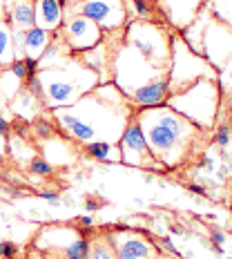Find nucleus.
Here are the masks:
<instances>
[{
  "instance_id": "39448f33",
  "label": "nucleus",
  "mask_w": 232,
  "mask_h": 259,
  "mask_svg": "<svg viewBox=\"0 0 232 259\" xmlns=\"http://www.w3.org/2000/svg\"><path fill=\"white\" fill-rule=\"evenodd\" d=\"M221 101H223V96H221L217 80L201 78L197 83H192L190 88L170 94L165 105H170L174 112L185 116L199 130L210 132L219 123Z\"/></svg>"
},
{
  "instance_id": "dca6fc26",
  "label": "nucleus",
  "mask_w": 232,
  "mask_h": 259,
  "mask_svg": "<svg viewBox=\"0 0 232 259\" xmlns=\"http://www.w3.org/2000/svg\"><path fill=\"white\" fill-rule=\"evenodd\" d=\"M210 20H212V12H210L208 5H203L201 12L197 14V18H194L185 29L179 31L181 38L185 40V45L190 47L194 54H199V56H203V36H206V29H208Z\"/></svg>"
},
{
  "instance_id": "0eeeda50",
  "label": "nucleus",
  "mask_w": 232,
  "mask_h": 259,
  "mask_svg": "<svg viewBox=\"0 0 232 259\" xmlns=\"http://www.w3.org/2000/svg\"><path fill=\"white\" fill-rule=\"evenodd\" d=\"M172 34H174V29L168 23L132 20L125 25V40L136 47L145 58H150L161 67H170Z\"/></svg>"
},
{
  "instance_id": "de8ad7c7",
  "label": "nucleus",
  "mask_w": 232,
  "mask_h": 259,
  "mask_svg": "<svg viewBox=\"0 0 232 259\" xmlns=\"http://www.w3.org/2000/svg\"><path fill=\"white\" fill-rule=\"evenodd\" d=\"M47 259H50V257H47ZM63 259H67V257H63Z\"/></svg>"
},
{
  "instance_id": "ddd939ff",
  "label": "nucleus",
  "mask_w": 232,
  "mask_h": 259,
  "mask_svg": "<svg viewBox=\"0 0 232 259\" xmlns=\"http://www.w3.org/2000/svg\"><path fill=\"white\" fill-rule=\"evenodd\" d=\"M203 58L217 72L232 58V29L214 16L203 36Z\"/></svg>"
},
{
  "instance_id": "f8f14e48",
  "label": "nucleus",
  "mask_w": 232,
  "mask_h": 259,
  "mask_svg": "<svg viewBox=\"0 0 232 259\" xmlns=\"http://www.w3.org/2000/svg\"><path fill=\"white\" fill-rule=\"evenodd\" d=\"M58 31H61L63 40L67 42V47L74 54H83L91 47H96L105 36V31L85 16H67Z\"/></svg>"
},
{
  "instance_id": "a18cd8bd",
  "label": "nucleus",
  "mask_w": 232,
  "mask_h": 259,
  "mask_svg": "<svg viewBox=\"0 0 232 259\" xmlns=\"http://www.w3.org/2000/svg\"><path fill=\"white\" fill-rule=\"evenodd\" d=\"M230 208H232V197H230Z\"/></svg>"
},
{
  "instance_id": "2f4dec72",
  "label": "nucleus",
  "mask_w": 232,
  "mask_h": 259,
  "mask_svg": "<svg viewBox=\"0 0 232 259\" xmlns=\"http://www.w3.org/2000/svg\"><path fill=\"white\" fill-rule=\"evenodd\" d=\"M7 69H9V72L14 74L16 78H20V80H23V83L27 80V65H25V61H23V58H16V61H14L12 65H9Z\"/></svg>"
},
{
  "instance_id": "7c9ffc66",
  "label": "nucleus",
  "mask_w": 232,
  "mask_h": 259,
  "mask_svg": "<svg viewBox=\"0 0 232 259\" xmlns=\"http://www.w3.org/2000/svg\"><path fill=\"white\" fill-rule=\"evenodd\" d=\"M159 246L163 248L165 252L172 257V259H181V252H179V248L174 246V241H172V237H159Z\"/></svg>"
},
{
  "instance_id": "6e6552de",
  "label": "nucleus",
  "mask_w": 232,
  "mask_h": 259,
  "mask_svg": "<svg viewBox=\"0 0 232 259\" xmlns=\"http://www.w3.org/2000/svg\"><path fill=\"white\" fill-rule=\"evenodd\" d=\"M31 246L45 252L50 259H87L89 255V239L76 226H45L38 230Z\"/></svg>"
},
{
  "instance_id": "bb28decb",
  "label": "nucleus",
  "mask_w": 232,
  "mask_h": 259,
  "mask_svg": "<svg viewBox=\"0 0 232 259\" xmlns=\"http://www.w3.org/2000/svg\"><path fill=\"white\" fill-rule=\"evenodd\" d=\"M212 130H214L212 143L225 152V150H228L230 145H232V127L228 125V123H217V125H214Z\"/></svg>"
},
{
  "instance_id": "f704fd0d",
  "label": "nucleus",
  "mask_w": 232,
  "mask_h": 259,
  "mask_svg": "<svg viewBox=\"0 0 232 259\" xmlns=\"http://www.w3.org/2000/svg\"><path fill=\"white\" fill-rule=\"evenodd\" d=\"M76 228L78 230H94L96 228V221H94V217L91 214H80V217L76 219Z\"/></svg>"
},
{
  "instance_id": "c756f323",
  "label": "nucleus",
  "mask_w": 232,
  "mask_h": 259,
  "mask_svg": "<svg viewBox=\"0 0 232 259\" xmlns=\"http://www.w3.org/2000/svg\"><path fill=\"white\" fill-rule=\"evenodd\" d=\"M23 88H25L27 92H29V94H34L36 99H38L40 103H42V83H40V76H38V74H34V76L27 78Z\"/></svg>"
},
{
  "instance_id": "37998d69",
  "label": "nucleus",
  "mask_w": 232,
  "mask_h": 259,
  "mask_svg": "<svg viewBox=\"0 0 232 259\" xmlns=\"http://www.w3.org/2000/svg\"><path fill=\"white\" fill-rule=\"evenodd\" d=\"M65 5H74V3H78V0H63Z\"/></svg>"
},
{
  "instance_id": "b1692460",
  "label": "nucleus",
  "mask_w": 232,
  "mask_h": 259,
  "mask_svg": "<svg viewBox=\"0 0 232 259\" xmlns=\"http://www.w3.org/2000/svg\"><path fill=\"white\" fill-rule=\"evenodd\" d=\"M87 259H118L114 248H112V244L107 241L105 235H99L94 237V239H89V255Z\"/></svg>"
},
{
  "instance_id": "7ed1b4c3",
  "label": "nucleus",
  "mask_w": 232,
  "mask_h": 259,
  "mask_svg": "<svg viewBox=\"0 0 232 259\" xmlns=\"http://www.w3.org/2000/svg\"><path fill=\"white\" fill-rule=\"evenodd\" d=\"M170 67H161L145 58L134 45L123 38L112 58V83L123 92L134 110L165 105L170 96Z\"/></svg>"
},
{
  "instance_id": "f3484780",
  "label": "nucleus",
  "mask_w": 232,
  "mask_h": 259,
  "mask_svg": "<svg viewBox=\"0 0 232 259\" xmlns=\"http://www.w3.org/2000/svg\"><path fill=\"white\" fill-rule=\"evenodd\" d=\"M127 14V23L132 20H152V23H165L159 9V0H123Z\"/></svg>"
},
{
  "instance_id": "20e7f679",
  "label": "nucleus",
  "mask_w": 232,
  "mask_h": 259,
  "mask_svg": "<svg viewBox=\"0 0 232 259\" xmlns=\"http://www.w3.org/2000/svg\"><path fill=\"white\" fill-rule=\"evenodd\" d=\"M38 76L42 83V107L50 112L74 105L101 83L99 74L91 72L78 58V54L69 56L61 65L38 69Z\"/></svg>"
},
{
  "instance_id": "473e14b6",
  "label": "nucleus",
  "mask_w": 232,
  "mask_h": 259,
  "mask_svg": "<svg viewBox=\"0 0 232 259\" xmlns=\"http://www.w3.org/2000/svg\"><path fill=\"white\" fill-rule=\"evenodd\" d=\"M18 257V246L14 241H0V259H16Z\"/></svg>"
},
{
  "instance_id": "c9c22d12",
  "label": "nucleus",
  "mask_w": 232,
  "mask_h": 259,
  "mask_svg": "<svg viewBox=\"0 0 232 259\" xmlns=\"http://www.w3.org/2000/svg\"><path fill=\"white\" fill-rule=\"evenodd\" d=\"M185 188H188V192L197 194V197H210V190L203 183H185Z\"/></svg>"
},
{
  "instance_id": "f03ea898",
  "label": "nucleus",
  "mask_w": 232,
  "mask_h": 259,
  "mask_svg": "<svg viewBox=\"0 0 232 259\" xmlns=\"http://www.w3.org/2000/svg\"><path fill=\"white\" fill-rule=\"evenodd\" d=\"M134 118L148 141L152 156L168 172L185 165L208 143L206 130H199L170 105L134 110Z\"/></svg>"
},
{
  "instance_id": "393cba45",
  "label": "nucleus",
  "mask_w": 232,
  "mask_h": 259,
  "mask_svg": "<svg viewBox=\"0 0 232 259\" xmlns=\"http://www.w3.org/2000/svg\"><path fill=\"white\" fill-rule=\"evenodd\" d=\"M214 18H219L221 23H225L232 29V0H206Z\"/></svg>"
},
{
  "instance_id": "aec40b11",
  "label": "nucleus",
  "mask_w": 232,
  "mask_h": 259,
  "mask_svg": "<svg viewBox=\"0 0 232 259\" xmlns=\"http://www.w3.org/2000/svg\"><path fill=\"white\" fill-rule=\"evenodd\" d=\"M85 154L91 156L94 161L101 163H121V150L118 143H110V141H91L87 145H83Z\"/></svg>"
},
{
  "instance_id": "4468645a",
  "label": "nucleus",
  "mask_w": 232,
  "mask_h": 259,
  "mask_svg": "<svg viewBox=\"0 0 232 259\" xmlns=\"http://www.w3.org/2000/svg\"><path fill=\"white\" fill-rule=\"evenodd\" d=\"M203 5H206V0H159L161 14L174 31L185 29L197 18Z\"/></svg>"
},
{
  "instance_id": "a878e982",
  "label": "nucleus",
  "mask_w": 232,
  "mask_h": 259,
  "mask_svg": "<svg viewBox=\"0 0 232 259\" xmlns=\"http://www.w3.org/2000/svg\"><path fill=\"white\" fill-rule=\"evenodd\" d=\"M217 83H219L221 96H223V99H230L232 96V58L217 72Z\"/></svg>"
},
{
  "instance_id": "72a5a7b5",
  "label": "nucleus",
  "mask_w": 232,
  "mask_h": 259,
  "mask_svg": "<svg viewBox=\"0 0 232 259\" xmlns=\"http://www.w3.org/2000/svg\"><path fill=\"white\" fill-rule=\"evenodd\" d=\"M83 206H85V210H87V214H91V212H96V210L105 208L107 201H105V199H101V197H87Z\"/></svg>"
},
{
  "instance_id": "79ce46f5",
  "label": "nucleus",
  "mask_w": 232,
  "mask_h": 259,
  "mask_svg": "<svg viewBox=\"0 0 232 259\" xmlns=\"http://www.w3.org/2000/svg\"><path fill=\"white\" fill-rule=\"evenodd\" d=\"M29 259H47V255H45V252H40V250H36V248H31Z\"/></svg>"
},
{
  "instance_id": "f257e3e1",
  "label": "nucleus",
  "mask_w": 232,
  "mask_h": 259,
  "mask_svg": "<svg viewBox=\"0 0 232 259\" xmlns=\"http://www.w3.org/2000/svg\"><path fill=\"white\" fill-rule=\"evenodd\" d=\"M132 116L134 107L114 83H101L74 105L52 110L58 134L80 145L91 141L118 143Z\"/></svg>"
},
{
  "instance_id": "9b49d317",
  "label": "nucleus",
  "mask_w": 232,
  "mask_h": 259,
  "mask_svg": "<svg viewBox=\"0 0 232 259\" xmlns=\"http://www.w3.org/2000/svg\"><path fill=\"white\" fill-rule=\"evenodd\" d=\"M105 237L118 259H165L159 244H154L152 237H148L145 230H132L129 226L123 230L110 228Z\"/></svg>"
},
{
  "instance_id": "c85d7f7f",
  "label": "nucleus",
  "mask_w": 232,
  "mask_h": 259,
  "mask_svg": "<svg viewBox=\"0 0 232 259\" xmlns=\"http://www.w3.org/2000/svg\"><path fill=\"white\" fill-rule=\"evenodd\" d=\"M54 170H56V168H54L45 156H36V159L29 161V172H31V175H36V177H52Z\"/></svg>"
},
{
  "instance_id": "412c9836",
  "label": "nucleus",
  "mask_w": 232,
  "mask_h": 259,
  "mask_svg": "<svg viewBox=\"0 0 232 259\" xmlns=\"http://www.w3.org/2000/svg\"><path fill=\"white\" fill-rule=\"evenodd\" d=\"M40 107H42V103H40L38 99H36L34 94H29V92H27L25 88L20 90L18 96H16V99L12 101V110H14L20 118H27V121L38 114Z\"/></svg>"
},
{
  "instance_id": "c03bdc74",
  "label": "nucleus",
  "mask_w": 232,
  "mask_h": 259,
  "mask_svg": "<svg viewBox=\"0 0 232 259\" xmlns=\"http://www.w3.org/2000/svg\"><path fill=\"white\" fill-rule=\"evenodd\" d=\"M9 5H12V0H7V7H9Z\"/></svg>"
},
{
  "instance_id": "e433bc0d",
  "label": "nucleus",
  "mask_w": 232,
  "mask_h": 259,
  "mask_svg": "<svg viewBox=\"0 0 232 259\" xmlns=\"http://www.w3.org/2000/svg\"><path fill=\"white\" fill-rule=\"evenodd\" d=\"M38 197L45 199V201H50V203H54V206L61 201V194H58V190H40Z\"/></svg>"
},
{
  "instance_id": "4c0bfd02",
  "label": "nucleus",
  "mask_w": 232,
  "mask_h": 259,
  "mask_svg": "<svg viewBox=\"0 0 232 259\" xmlns=\"http://www.w3.org/2000/svg\"><path fill=\"white\" fill-rule=\"evenodd\" d=\"M210 244L223 246L225 244V233H221V230H212V235H210Z\"/></svg>"
},
{
  "instance_id": "58836bf2",
  "label": "nucleus",
  "mask_w": 232,
  "mask_h": 259,
  "mask_svg": "<svg viewBox=\"0 0 232 259\" xmlns=\"http://www.w3.org/2000/svg\"><path fill=\"white\" fill-rule=\"evenodd\" d=\"M9 132H12V123H9V118H5V114L0 116V137H9Z\"/></svg>"
},
{
  "instance_id": "4be33fe9",
  "label": "nucleus",
  "mask_w": 232,
  "mask_h": 259,
  "mask_svg": "<svg viewBox=\"0 0 232 259\" xmlns=\"http://www.w3.org/2000/svg\"><path fill=\"white\" fill-rule=\"evenodd\" d=\"M16 61L14 52V34L7 20H0V69L9 67Z\"/></svg>"
},
{
  "instance_id": "09e8293b",
  "label": "nucleus",
  "mask_w": 232,
  "mask_h": 259,
  "mask_svg": "<svg viewBox=\"0 0 232 259\" xmlns=\"http://www.w3.org/2000/svg\"><path fill=\"white\" fill-rule=\"evenodd\" d=\"M230 127H232V125H230Z\"/></svg>"
},
{
  "instance_id": "a211bd4d",
  "label": "nucleus",
  "mask_w": 232,
  "mask_h": 259,
  "mask_svg": "<svg viewBox=\"0 0 232 259\" xmlns=\"http://www.w3.org/2000/svg\"><path fill=\"white\" fill-rule=\"evenodd\" d=\"M7 23L12 31H27L34 27V0H12L7 7Z\"/></svg>"
},
{
  "instance_id": "ea45409f",
  "label": "nucleus",
  "mask_w": 232,
  "mask_h": 259,
  "mask_svg": "<svg viewBox=\"0 0 232 259\" xmlns=\"http://www.w3.org/2000/svg\"><path fill=\"white\" fill-rule=\"evenodd\" d=\"M170 233H174V235H185V228L179 224H170Z\"/></svg>"
},
{
  "instance_id": "1a4fd4ad",
  "label": "nucleus",
  "mask_w": 232,
  "mask_h": 259,
  "mask_svg": "<svg viewBox=\"0 0 232 259\" xmlns=\"http://www.w3.org/2000/svg\"><path fill=\"white\" fill-rule=\"evenodd\" d=\"M67 16H85V18L94 20L105 34L125 29L127 25L123 0H78L74 5H65V18Z\"/></svg>"
},
{
  "instance_id": "a19ab883",
  "label": "nucleus",
  "mask_w": 232,
  "mask_h": 259,
  "mask_svg": "<svg viewBox=\"0 0 232 259\" xmlns=\"http://www.w3.org/2000/svg\"><path fill=\"white\" fill-rule=\"evenodd\" d=\"M0 20H7V0H0Z\"/></svg>"
},
{
  "instance_id": "9d476101",
  "label": "nucleus",
  "mask_w": 232,
  "mask_h": 259,
  "mask_svg": "<svg viewBox=\"0 0 232 259\" xmlns=\"http://www.w3.org/2000/svg\"><path fill=\"white\" fill-rule=\"evenodd\" d=\"M118 150H121V163L127 168H141V170H156V172H168L159 161L152 156L148 148L141 127H138L136 118L132 116V121L127 123V127L123 130L121 139H118Z\"/></svg>"
},
{
  "instance_id": "5701e85b",
  "label": "nucleus",
  "mask_w": 232,
  "mask_h": 259,
  "mask_svg": "<svg viewBox=\"0 0 232 259\" xmlns=\"http://www.w3.org/2000/svg\"><path fill=\"white\" fill-rule=\"evenodd\" d=\"M23 80L16 78L12 72H9L7 67L0 69V96H3V101H7V103H12V101L18 96V92L23 90Z\"/></svg>"
},
{
  "instance_id": "423d86ee",
  "label": "nucleus",
  "mask_w": 232,
  "mask_h": 259,
  "mask_svg": "<svg viewBox=\"0 0 232 259\" xmlns=\"http://www.w3.org/2000/svg\"><path fill=\"white\" fill-rule=\"evenodd\" d=\"M201 78L217 80V69L210 65L203 56L194 54L190 47L185 45V40L181 38L179 31L172 34V52H170V94L181 92L185 88H190L192 83Z\"/></svg>"
},
{
  "instance_id": "2eb2a0df",
  "label": "nucleus",
  "mask_w": 232,
  "mask_h": 259,
  "mask_svg": "<svg viewBox=\"0 0 232 259\" xmlns=\"http://www.w3.org/2000/svg\"><path fill=\"white\" fill-rule=\"evenodd\" d=\"M65 23L63 0H34V25L45 31H58Z\"/></svg>"
},
{
  "instance_id": "49530a36",
  "label": "nucleus",
  "mask_w": 232,
  "mask_h": 259,
  "mask_svg": "<svg viewBox=\"0 0 232 259\" xmlns=\"http://www.w3.org/2000/svg\"><path fill=\"white\" fill-rule=\"evenodd\" d=\"M0 103H3V96H0Z\"/></svg>"
},
{
  "instance_id": "cd10ccee",
  "label": "nucleus",
  "mask_w": 232,
  "mask_h": 259,
  "mask_svg": "<svg viewBox=\"0 0 232 259\" xmlns=\"http://www.w3.org/2000/svg\"><path fill=\"white\" fill-rule=\"evenodd\" d=\"M34 132H36V137L38 139H54L58 134V127H56V123H54V118L52 121H45L42 116H38L34 121Z\"/></svg>"
},
{
  "instance_id": "6ab92c4d",
  "label": "nucleus",
  "mask_w": 232,
  "mask_h": 259,
  "mask_svg": "<svg viewBox=\"0 0 232 259\" xmlns=\"http://www.w3.org/2000/svg\"><path fill=\"white\" fill-rule=\"evenodd\" d=\"M54 40L52 31H45L40 27H29L25 31V58H38L45 54V50L50 47V42Z\"/></svg>"
}]
</instances>
